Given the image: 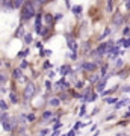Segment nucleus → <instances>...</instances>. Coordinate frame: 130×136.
I'll use <instances>...</instances> for the list:
<instances>
[{"mask_svg": "<svg viewBox=\"0 0 130 136\" xmlns=\"http://www.w3.org/2000/svg\"><path fill=\"white\" fill-rule=\"evenodd\" d=\"M35 15V8L32 5V2H26V5L23 6V12H21V20L23 21H27Z\"/></svg>", "mask_w": 130, "mask_h": 136, "instance_id": "f257e3e1", "label": "nucleus"}, {"mask_svg": "<svg viewBox=\"0 0 130 136\" xmlns=\"http://www.w3.org/2000/svg\"><path fill=\"white\" fill-rule=\"evenodd\" d=\"M112 50V43H103L98 48H97V53L98 54H104V53H107V51H110Z\"/></svg>", "mask_w": 130, "mask_h": 136, "instance_id": "f03ea898", "label": "nucleus"}, {"mask_svg": "<svg viewBox=\"0 0 130 136\" xmlns=\"http://www.w3.org/2000/svg\"><path fill=\"white\" fill-rule=\"evenodd\" d=\"M35 94V85L33 83H27V86L24 88V97L26 98H32Z\"/></svg>", "mask_w": 130, "mask_h": 136, "instance_id": "7ed1b4c3", "label": "nucleus"}, {"mask_svg": "<svg viewBox=\"0 0 130 136\" xmlns=\"http://www.w3.org/2000/svg\"><path fill=\"white\" fill-rule=\"evenodd\" d=\"M82 68L86 70V71H94L97 68V62H83L82 64Z\"/></svg>", "mask_w": 130, "mask_h": 136, "instance_id": "20e7f679", "label": "nucleus"}, {"mask_svg": "<svg viewBox=\"0 0 130 136\" xmlns=\"http://www.w3.org/2000/svg\"><path fill=\"white\" fill-rule=\"evenodd\" d=\"M67 44H68V47H70L73 51H77V43L74 41V40H73V38H71L70 35H68V41H67Z\"/></svg>", "mask_w": 130, "mask_h": 136, "instance_id": "39448f33", "label": "nucleus"}, {"mask_svg": "<svg viewBox=\"0 0 130 136\" xmlns=\"http://www.w3.org/2000/svg\"><path fill=\"white\" fill-rule=\"evenodd\" d=\"M106 80H107V76H104V77H103V80H100V82H98V85H97V91H98V92H103V91H104Z\"/></svg>", "mask_w": 130, "mask_h": 136, "instance_id": "423d86ee", "label": "nucleus"}, {"mask_svg": "<svg viewBox=\"0 0 130 136\" xmlns=\"http://www.w3.org/2000/svg\"><path fill=\"white\" fill-rule=\"evenodd\" d=\"M129 103H130V98H124V100H121V101H117V103H115V107L120 109V107H123V106H127Z\"/></svg>", "mask_w": 130, "mask_h": 136, "instance_id": "0eeeda50", "label": "nucleus"}, {"mask_svg": "<svg viewBox=\"0 0 130 136\" xmlns=\"http://www.w3.org/2000/svg\"><path fill=\"white\" fill-rule=\"evenodd\" d=\"M121 23H123V17H121L120 14H115V15H114V24H115V26H120Z\"/></svg>", "mask_w": 130, "mask_h": 136, "instance_id": "6e6552de", "label": "nucleus"}, {"mask_svg": "<svg viewBox=\"0 0 130 136\" xmlns=\"http://www.w3.org/2000/svg\"><path fill=\"white\" fill-rule=\"evenodd\" d=\"M23 2H24V0H12V8H15V9L21 8L23 6Z\"/></svg>", "mask_w": 130, "mask_h": 136, "instance_id": "1a4fd4ad", "label": "nucleus"}, {"mask_svg": "<svg viewBox=\"0 0 130 136\" xmlns=\"http://www.w3.org/2000/svg\"><path fill=\"white\" fill-rule=\"evenodd\" d=\"M12 74H14L15 79H21V77H23V73H21V70H20V68H15Z\"/></svg>", "mask_w": 130, "mask_h": 136, "instance_id": "9d476101", "label": "nucleus"}, {"mask_svg": "<svg viewBox=\"0 0 130 136\" xmlns=\"http://www.w3.org/2000/svg\"><path fill=\"white\" fill-rule=\"evenodd\" d=\"M61 73H62V74H65V76H67V74H70V73H71V67H70V65H64V67L61 68Z\"/></svg>", "mask_w": 130, "mask_h": 136, "instance_id": "9b49d317", "label": "nucleus"}, {"mask_svg": "<svg viewBox=\"0 0 130 136\" xmlns=\"http://www.w3.org/2000/svg\"><path fill=\"white\" fill-rule=\"evenodd\" d=\"M2 124H3V129L6 130V132H11L12 130V126H11V123L6 120V121H2Z\"/></svg>", "mask_w": 130, "mask_h": 136, "instance_id": "f8f14e48", "label": "nucleus"}, {"mask_svg": "<svg viewBox=\"0 0 130 136\" xmlns=\"http://www.w3.org/2000/svg\"><path fill=\"white\" fill-rule=\"evenodd\" d=\"M104 101H106L107 104H115V103L118 101V98H115V97H107V98H106Z\"/></svg>", "mask_w": 130, "mask_h": 136, "instance_id": "ddd939ff", "label": "nucleus"}, {"mask_svg": "<svg viewBox=\"0 0 130 136\" xmlns=\"http://www.w3.org/2000/svg\"><path fill=\"white\" fill-rule=\"evenodd\" d=\"M51 116H53V112H51V110H45L44 115H43V118H44V120H48V118H51Z\"/></svg>", "mask_w": 130, "mask_h": 136, "instance_id": "4468645a", "label": "nucleus"}, {"mask_svg": "<svg viewBox=\"0 0 130 136\" xmlns=\"http://www.w3.org/2000/svg\"><path fill=\"white\" fill-rule=\"evenodd\" d=\"M6 80H8V76L5 73H0V83H6Z\"/></svg>", "mask_w": 130, "mask_h": 136, "instance_id": "2eb2a0df", "label": "nucleus"}, {"mask_svg": "<svg viewBox=\"0 0 130 136\" xmlns=\"http://www.w3.org/2000/svg\"><path fill=\"white\" fill-rule=\"evenodd\" d=\"M59 103H61V101H59V98H51V100H50V104H51L53 107L59 106Z\"/></svg>", "mask_w": 130, "mask_h": 136, "instance_id": "dca6fc26", "label": "nucleus"}, {"mask_svg": "<svg viewBox=\"0 0 130 136\" xmlns=\"http://www.w3.org/2000/svg\"><path fill=\"white\" fill-rule=\"evenodd\" d=\"M24 43H26V44H30V43H32V35H30V33L24 35Z\"/></svg>", "mask_w": 130, "mask_h": 136, "instance_id": "f3484780", "label": "nucleus"}, {"mask_svg": "<svg viewBox=\"0 0 130 136\" xmlns=\"http://www.w3.org/2000/svg\"><path fill=\"white\" fill-rule=\"evenodd\" d=\"M80 127H85V124H83V123H80V121H77V123H76V126L73 127V130H76V132H77Z\"/></svg>", "mask_w": 130, "mask_h": 136, "instance_id": "a211bd4d", "label": "nucleus"}, {"mask_svg": "<svg viewBox=\"0 0 130 136\" xmlns=\"http://www.w3.org/2000/svg\"><path fill=\"white\" fill-rule=\"evenodd\" d=\"M121 44H123L126 48H127V47H130V38H126V40H123V41H121Z\"/></svg>", "mask_w": 130, "mask_h": 136, "instance_id": "6ab92c4d", "label": "nucleus"}, {"mask_svg": "<svg viewBox=\"0 0 130 136\" xmlns=\"http://www.w3.org/2000/svg\"><path fill=\"white\" fill-rule=\"evenodd\" d=\"M73 12L76 14V15L80 14V12H82V6H74V8H73Z\"/></svg>", "mask_w": 130, "mask_h": 136, "instance_id": "aec40b11", "label": "nucleus"}, {"mask_svg": "<svg viewBox=\"0 0 130 136\" xmlns=\"http://www.w3.org/2000/svg\"><path fill=\"white\" fill-rule=\"evenodd\" d=\"M29 51H30L29 48H24V50H23L20 54H18V56H20V57H24V56H27V54H29Z\"/></svg>", "mask_w": 130, "mask_h": 136, "instance_id": "412c9836", "label": "nucleus"}, {"mask_svg": "<svg viewBox=\"0 0 130 136\" xmlns=\"http://www.w3.org/2000/svg\"><path fill=\"white\" fill-rule=\"evenodd\" d=\"M0 109H2V110H6V109H8V104H6L3 100H0Z\"/></svg>", "mask_w": 130, "mask_h": 136, "instance_id": "4be33fe9", "label": "nucleus"}, {"mask_svg": "<svg viewBox=\"0 0 130 136\" xmlns=\"http://www.w3.org/2000/svg\"><path fill=\"white\" fill-rule=\"evenodd\" d=\"M11 101H12V103H14V104H15V103H17V101H18V98H17V95H15V94H14V92H11Z\"/></svg>", "mask_w": 130, "mask_h": 136, "instance_id": "5701e85b", "label": "nucleus"}, {"mask_svg": "<svg viewBox=\"0 0 130 136\" xmlns=\"http://www.w3.org/2000/svg\"><path fill=\"white\" fill-rule=\"evenodd\" d=\"M44 18H45V21H47V23H51V21H53V17H51L50 14H45Z\"/></svg>", "mask_w": 130, "mask_h": 136, "instance_id": "b1692460", "label": "nucleus"}, {"mask_svg": "<svg viewBox=\"0 0 130 136\" xmlns=\"http://www.w3.org/2000/svg\"><path fill=\"white\" fill-rule=\"evenodd\" d=\"M85 113H86V107H85V106H82V107H80V112H79V115H80V116H83Z\"/></svg>", "mask_w": 130, "mask_h": 136, "instance_id": "393cba45", "label": "nucleus"}, {"mask_svg": "<svg viewBox=\"0 0 130 136\" xmlns=\"http://www.w3.org/2000/svg\"><path fill=\"white\" fill-rule=\"evenodd\" d=\"M115 67H117V68H121V67H123V61H121V59H118V61L115 62Z\"/></svg>", "mask_w": 130, "mask_h": 136, "instance_id": "a878e982", "label": "nucleus"}, {"mask_svg": "<svg viewBox=\"0 0 130 136\" xmlns=\"http://www.w3.org/2000/svg\"><path fill=\"white\" fill-rule=\"evenodd\" d=\"M107 11H112V0H107Z\"/></svg>", "mask_w": 130, "mask_h": 136, "instance_id": "bb28decb", "label": "nucleus"}, {"mask_svg": "<svg viewBox=\"0 0 130 136\" xmlns=\"http://www.w3.org/2000/svg\"><path fill=\"white\" fill-rule=\"evenodd\" d=\"M27 65H29V64H27L26 61H23V62H21V67H20V70H24V68H27Z\"/></svg>", "mask_w": 130, "mask_h": 136, "instance_id": "cd10ccee", "label": "nucleus"}, {"mask_svg": "<svg viewBox=\"0 0 130 136\" xmlns=\"http://www.w3.org/2000/svg\"><path fill=\"white\" fill-rule=\"evenodd\" d=\"M109 33H110V29H106V30H104V33H103V36H101V40H103V38H106Z\"/></svg>", "mask_w": 130, "mask_h": 136, "instance_id": "c85d7f7f", "label": "nucleus"}, {"mask_svg": "<svg viewBox=\"0 0 130 136\" xmlns=\"http://www.w3.org/2000/svg\"><path fill=\"white\" fill-rule=\"evenodd\" d=\"M27 120H29V121H33V120H35V115H33V113L27 115Z\"/></svg>", "mask_w": 130, "mask_h": 136, "instance_id": "c756f323", "label": "nucleus"}, {"mask_svg": "<svg viewBox=\"0 0 130 136\" xmlns=\"http://www.w3.org/2000/svg\"><path fill=\"white\" fill-rule=\"evenodd\" d=\"M67 136H76V130H70Z\"/></svg>", "mask_w": 130, "mask_h": 136, "instance_id": "7c9ffc66", "label": "nucleus"}, {"mask_svg": "<svg viewBox=\"0 0 130 136\" xmlns=\"http://www.w3.org/2000/svg\"><path fill=\"white\" fill-rule=\"evenodd\" d=\"M51 67H53V65H51V64H50L48 61H47V62L44 64V68H51Z\"/></svg>", "mask_w": 130, "mask_h": 136, "instance_id": "2f4dec72", "label": "nucleus"}, {"mask_svg": "<svg viewBox=\"0 0 130 136\" xmlns=\"http://www.w3.org/2000/svg\"><path fill=\"white\" fill-rule=\"evenodd\" d=\"M126 9H127V11L130 9V0H126Z\"/></svg>", "mask_w": 130, "mask_h": 136, "instance_id": "473e14b6", "label": "nucleus"}, {"mask_svg": "<svg viewBox=\"0 0 130 136\" xmlns=\"http://www.w3.org/2000/svg\"><path fill=\"white\" fill-rule=\"evenodd\" d=\"M47 133H48V130H47V129H44V130H41V136H45Z\"/></svg>", "mask_w": 130, "mask_h": 136, "instance_id": "72a5a7b5", "label": "nucleus"}, {"mask_svg": "<svg viewBox=\"0 0 130 136\" xmlns=\"http://www.w3.org/2000/svg\"><path fill=\"white\" fill-rule=\"evenodd\" d=\"M123 32H124V35H129V33H130V29H129V27H126Z\"/></svg>", "mask_w": 130, "mask_h": 136, "instance_id": "f704fd0d", "label": "nucleus"}, {"mask_svg": "<svg viewBox=\"0 0 130 136\" xmlns=\"http://www.w3.org/2000/svg\"><path fill=\"white\" fill-rule=\"evenodd\" d=\"M51 136H59V130H54V132L51 133Z\"/></svg>", "mask_w": 130, "mask_h": 136, "instance_id": "c9c22d12", "label": "nucleus"}, {"mask_svg": "<svg viewBox=\"0 0 130 136\" xmlns=\"http://www.w3.org/2000/svg\"><path fill=\"white\" fill-rule=\"evenodd\" d=\"M44 54H45V56H50V54H51V50H45ZM44 54H43V56H44Z\"/></svg>", "mask_w": 130, "mask_h": 136, "instance_id": "e433bc0d", "label": "nucleus"}, {"mask_svg": "<svg viewBox=\"0 0 130 136\" xmlns=\"http://www.w3.org/2000/svg\"><path fill=\"white\" fill-rule=\"evenodd\" d=\"M45 86H47V89H50V88H51V83L47 80V82H45Z\"/></svg>", "mask_w": 130, "mask_h": 136, "instance_id": "4c0bfd02", "label": "nucleus"}, {"mask_svg": "<svg viewBox=\"0 0 130 136\" xmlns=\"http://www.w3.org/2000/svg\"><path fill=\"white\" fill-rule=\"evenodd\" d=\"M91 80H92V82H97V80H98V77H97V76H92V79H91Z\"/></svg>", "mask_w": 130, "mask_h": 136, "instance_id": "58836bf2", "label": "nucleus"}, {"mask_svg": "<svg viewBox=\"0 0 130 136\" xmlns=\"http://www.w3.org/2000/svg\"><path fill=\"white\" fill-rule=\"evenodd\" d=\"M117 136H129V135H126V133H118Z\"/></svg>", "mask_w": 130, "mask_h": 136, "instance_id": "ea45409f", "label": "nucleus"}, {"mask_svg": "<svg viewBox=\"0 0 130 136\" xmlns=\"http://www.w3.org/2000/svg\"><path fill=\"white\" fill-rule=\"evenodd\" d=\"M61 136H67V135H61Z\"/></svg>", "mask_w": 130, "mask_h": 136, "instance_id": "a19ab883", "label": "nucleus"}, {"mask_svg": "<svg viewBox=\"0 0 130 136\" xmlns=\"http://www.w3.org/2000/svg\"><path fill=\"white\" fill-rule=\"evenodd\" d=\"M0 65H2V62H0Z\"/></svg>", "mask_w": 130, "mask_h": 136, "instance_id": "79ce46f5", "label": "nucleus"}]
</instances>
